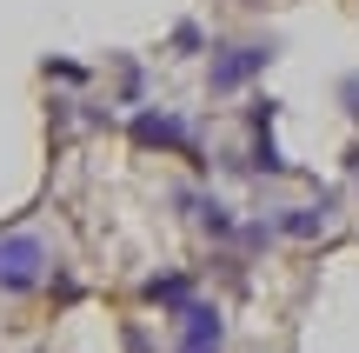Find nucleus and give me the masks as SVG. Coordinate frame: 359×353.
Returning <instances> with one entry per match:
<instances>
[{"label": "nucleus", "mask_w": 359, "mask_h": 353, "mask_svg": "<svg viewBox=\"0 0 359 353\" xmlns=\"http://www.w3.org/2000/svg\"><path fill=\"white\" fill-rule=\"evenodd\" d=\"M193 207H200V220H206L213 240H233V207H219V200H193Z\"/></svg>", "instance_id": "6e6552de"}, {"label": "nucleus", "mask_w": 359, "mask_h": 353, "mask_svg": "<svg viewBox=\"0 0 359 353\" xmlns=\"http://www.w3.org/2000/svg\"><path fill=\"white\" fill-rule=\"evenodd\" d=\"M180 347L173 353H219L226 347V320H219V307H180Z\"/></svg>", "instance_id": "f03ea898"}, {"label": "nucleus", "mask_w": 359, "mask_h": 353, "mask_svg": "<svg viewBox=\"0 0 359 353\" xmlns=\"http://www.w3.org/2000/svg\"><path fill=\"white\" fill-rule=\"evenodd\" d=\"M40 267H47V247H40L34 234L0 240V287H7V293H27L40 280Z\"/></svg>", "instance_id": "f257e3e1"}, {"label": "nucleus", "mask_w": 359, "mask_h": 353, "mask_svg": "<svg viewBox=\"0 0 359 353\" xmlns=\"http://www.w3.org/2000/svg\"><path fill=\"white\" fill-rule=\"evenodd\" d=\"M253 173H273V180H280V173H293V160L266 140V127H259V147H253Z\"/></svg>", "instance_id": "0eeeda50"}, {"label": "nucleus", "mask_w": 359, "mask_h": 353, "mask_svg": "<svg viewBox=\"0 0 359 353\" xmlns=\"http://www.w3.org/2000/svg\"><path fill=\"white\" fill-rule=\"evenodd\" d=\"M339 107H346V114L359 120V74H346V80H339Z\"/></svg>", "instance_id": "1a4fd4ad"}, {"label": "nucleus", "mask_w": 359, "mask_h": 353, "mask_svg": "<svg viewBox=\"0 0 359 353\" xmlns=\"http://www.w3.org/2000/svg\"><path fill=\"white\" fill-rule=\"evenodd\" d=\"M187 293H193V280L187 274H160V280H147V300H160V307H187Z\"/></svg>", "instance_id": "423d86ee"}, {"label": "nucleus", "mask_w": 359, "mask_h": 353, "mask_svg": "<svg viewBox=\"0 0 359 353\" xmlns=\"http://www.w3.org/2000/svg\"><path fill=\"white\" fill-rule=\"evenodd\" d=\"M266 60H273V47H226V53L213 60V93L246 87L253 74H266Z\"/></svg>", "instance_id": "7ed1b4c3"}, {"label": "nucleus", "mask_w": 359, "mask_h": 353, "mask_svg": "<svg viewBox=\"0 0 359 353\" xmlns=\"http://www.w3.org/2000/svg\"><path fill=\"white\" fill-rule=\"evenodd\" d=\"M326 227H333V200H320V207H286V213H273V234H286V240H320Z\"/></svg>", "instance_id": "20e7f679"}, {"label": "nucleus", "mask_w": 359, "mask_h": 353, "mask_svg": "<svg viewBox=\"0 0 359 353\" xmlns=\"http://www.w3.org/2000/svg\"><path fill=\"white\" fill-rule=\"evenodd\" d=\"M133 133L140 140H160V147H187V120H173V114H140Z\"/></svg>", "instance_id": "39448f33"}]
</instances>
